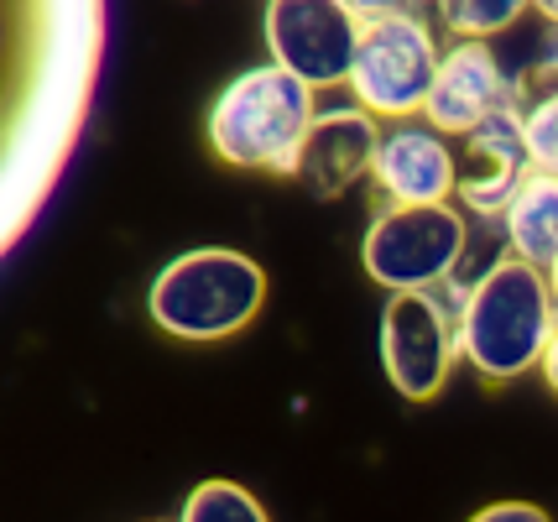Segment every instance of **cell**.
<instances>
[{
	"label": "cell",
	"mask_w": 558,
	"mask_h": 522,
	"mask_svg": "<svg viewBox=\"0 0 558 522\" xmlns=\"http://www.w3.org/2000/svg\"><path fill=\"white\" fill-rule=\"evenodd\" d=\"M496 230H501V246L533 267H548L558 256V178L554 173H527L517 178V189L507 194L501 215H496Z\"/></svg>",
	"instance_id": "8fae6325"
},
{
	"label": "cell",
	"mask_w": 558,
	"mask_h": 522,
	"mask_svg": "<svg viewBox=\"0 0 558 522\" xmlns=\"http://www.w3.org/2000/svg\"><path fill=\"white\" fill-rule=\"evenodd\" d=\"M376 355L397 398L434 402L460 366L454 299L449 293H387L381 319H376Z\"/></svg>",
	"instance_id": "8992f818"
},
{
	"label": "cell",
	"mask_w": 558,
	"mask_h": 522,
	"mask_svg": "<svg viewBox=\"0 0 558 522\" xmlns=\"http://www.w3.org/2000/svg\"><path fill=\"white\" fill-rule=\"evenodd\" d=\"M438 58H444V32L428 11H391L361 22L355 63H350V105H361L376 121H413L428 105Z\"/></svg>",
	"instance_id": "5b68a950"
},
{
	"label": "cell",
	"mask_w": 558,
	"mask_h": 522,
	"mask_svg": "<svg viewBox=\"0 0 558 522\" xmlns=\"http://www.w3.org/2000/svg\"><path fill=\"white\" fill-rule=\"evenodd\" d=\"M558 329V303L548 288V272L522 256H496L454 293V335L460 361L470 372L507 387L543 366V350Z\"/></svg>",
	"instance_id": "6da1fadb"
},
{
	"label": "cell",
	"mask_w": 558,
	"mask_h": 522,
	"mask_svg": "<svg viewBox=\"0 0 558 522\" xmlns=\"http://www.w3.org/2000/svg\"><path fill=\"white\" fill-rule=\"evenodd\" d=\"M178 522H271L262 497L241 481H198L178 507Z\"/></svg>",
	"instance_id": "4fadbf2b"
},
{
	"label": "cell",
	"mask_w": 558,
	"mask_h": 522,
	"mask_svg": "<svg viewBox=\"0 0 558 522\" xmlns=\"http://www.w3.org/2000/svg\"><path fill=\"white\" fill-rule=\"evenodd\" d=\"M475 246L460 204H381L361 235V267L381 293H449Z\"/></svg>",
	"instance_id": "277c9868"
},
{
	"label": "cell",
	"mask_w": 558,
	"mask_h": 522,
	"mask_svg": "<svg viewBox=\"0 0 558 522\" xmlns=\"http://www.w3.org/2000/svg\"><path fill=\"white\" fill-rule=\"evenodd\" d=\"M262 37H267V63L329 95V89H344L350 78L361 16L344 0H267Z\"/></svg>",
	"instance_id": "52a82bcc"
},
{
	"label": "cell",
	"mask_w": 558,
	"mask_h": 522,
	"mask_svg": "<svg viewBox=\"0 0 558 522\" xmlns=\"http://www.w3.org/2000/svg\"><path fill=\"white\" fill-rule=\"evenodd\" d=\"M460 147L434 121H387L371 162V189L381 204H454L460 194Z\"/></svg>",
	"instance_id": "9c48e42d"
},
{
	"label": "cell",
	"mask_w": 558,
	"mask_h": 522,
	"mask_svg": "<svg viewBox=\"0 0 558 522\" xmlns=\"http://www.w3.org/2000/svg\"><path fill=\"white\" fill-rule=\"evenodd\" d=\"M267 308V272L251 251L194 246L178 251L146 282V319L178 345H225Z\"/></svg>",
	"instance_id": "3957f363"
},
{
	"label": "cell",
	"mask_w": 558,
	"mask_h": 522,
	"mask_svg": "<svg viewBox=\"0 0 558 522\" xmlns=\"http://www.w3.org/2000/svg\"><path fill=\"white\" fill-rule=\"evenodd\" d=\"M376 142H381V121L365 116L361 105H318L292 178L308 183V194L318 199H340L355 183H371Z\"/></svg>",
	"instance_id": "30bf717a"
},
{
	"label": "cell",
	"mask_w": 558,
	"mask_h": 522,
	"mask_svg": "<svg viewBox=\"0 0 558 522\" xmlns=\"http://www.w3.org/2000/svg\"><path fill=\"white\" fill-rule=\"evenodd\" d=\"M533 16L537 22H548V26H558V0H533Z\"/></svg>",
	"instance_id": "ac0fdd59"
},
{
	"label": "cell",
	"mask_w": 558,
	"mask_h": 522,
	"mask_svg": "<svg viewBox=\"0 0 558 522\" xmlns=\"http://www.w3.org/2000/svg\"><path fill=\"white\" fill-rule=\"evenodd\" d=\"M428 16L438 32L449 37H470V43H496L533 16V0H434Z\"/></svg>",
	"instance_id": "7c38bea8"
},
{
	"label": "cell",
	"mask_w": 558,
	"mask_h": 522,
	"mask_svg": "<svg viewBox=\"0 0 558 522\" xmlns=\"http://www.w3.org/2000/svg\"><path fill=\"white\" fill-rule=\"evenodd\" d=\"M522 105V84L511 74V63L496 52V43H470V37H449L444 58H438L434 89L423 105V121H434L444 136H464L475 125Z\"/></svg>",
	"instance_id": "ba28073f"
},
{
	"label": "cell",
	"mask_w": 558,
	"mask_h": 522,
	"mask_svg": "<svg viewBox=\"0 0 558 522\" xmlns=\"http://www.w3.org/2000/svg\"><path fill=\"white\" fill-rule=\"evenodd\" d=\"M543 272H548V288H554V303H558V256L548 262V267H543Z\"/></svg>",
	"instance_id": "d6986e66"
},
{
	"label": "cell",
	"mask_w": 558,
	"mask_h": 522,
	"mask_svg": "<svg viewBox=\"0 0 558 522\" xmlns=\"http://www.w3.org/2000/svg\"><path fill=\"white\" fill-rule=\"evenodd\" d=\"M522 151H527V168L558 178V78L537 84L522 100Z\"/></svg>",
	"instance_id": "5bb4252c"
},
{
	"label": "cell",
	"mask_w": 558,
	"mask_h": 522,
	"mask_svg": "<svg viewBox=\"0 0 558 522\" xmlns=\"http://www.w3.org/2000/svg\"><path fill=\"white\" fill-rule=\"evenodd\" d=\"M361 22H371V16H391V11H428L434 0H344Z\"/></svg>",
	"instance_id": "2e32d148"
},
{
	"label": "cell",
	"mask_w": 558,
	"mask_h": 522,
	"mask_svg": "<svg viewBox=\"0 0 558 522\" xmlns=\"http://www.w3.org/2000/svg\"><path fill=\"white\" fill-rule=\"evenodd\" d=\"M537 376H543V387H548V392H558V329H554V340H548V350H543Z\"/></svg>",
	"instance_id": "e0dca14e"
},
{
	"label": "cell",
	"mask_w": 558,
	"mask_h": 522,
	"mask_svg": "<svg viewBox=\"0 0 558 522\" xmlns=\"http://www.w3.org/2000/svg\"><path fill=\"white\" fill-rule=\"evenodd\" d=\"M464 522H554V512L543 501H527V497H501V501H486L481 512H470Z\"/></svg>",
	"instance_id": "9a60e30c"
},
{
	"label": "cell",
	"mask_w": 558,
	"mask_h": 522,
	"mask_svg": "<svg viewBox=\"0 0 558 522\" xmlns=\"http://www.w3.org/2000/svg\"><path fill=\"white\" fill-rule=\"evenodd\" d=\"M318 89L292 78L277 63H251L235 78L219 84V95L204 110V142L225 168L235 173L292 178L298 151L314 131Z\"/></svg>",
	"instance_id": "7a4b0ae2"
}]
</instances>
